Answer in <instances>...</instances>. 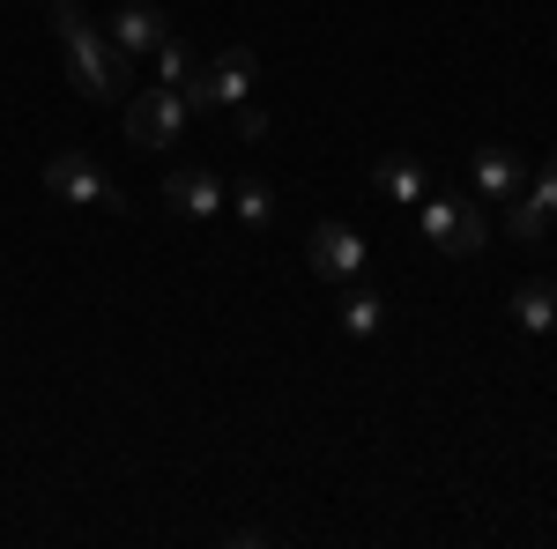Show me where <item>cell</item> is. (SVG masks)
Wrapping results in <instances>:
<instances>
[{
    "label": "cell",
    "mask_w": 557,
    "mask_h": 549,
    "mask_svg": "<svg viewBox=\"0 0 557 549\" xmlns=\"http://www.w3.org/2000/svg\"><path fill=\"white\" fill-rule=\"evenodd\" d=\"M528 194H535V201H543V209L557 215V157H550L543 171H535V178H528Z\"/></svg>",
    "instance_id": "17"
},
{
    "label": "cell",
    "mask_w": 557,
    "mask_h": 549,
    "mask_svg": "<svg viewBox=\"0 0 557 549\" xmlns=\"http://www.w3.org/2000/svg\"><path fill=\"white\" fill-rule=\"evenodd\" d=\"M253 75H260L253 45H223L209 67H194V75L178 83V97H186L194 112H231V104H246V97H253Z\"/></svg>",
    "instance_id": "3"
},
{
    "label": "cell",
    "mask_w": 557,
    "mask_h": 549,
    "mask_svg": "<svg viewBox=\"0 0 557 549\" xmlns=\"http://www.w3.org/2000/svg\"><path fill=\"white\" fill-rule=\"evenodd\" d=\"M513 320L528 335H550L557 327V283H520L513 290Z\"/></svg>",
    "instance_id": "13"
},
{
    "label": "cell",
    "mask_w": 557,
    "mask_h": 549,
    "mask_svg": "<svg viewBox=\"0 0 557 549\" xmlns=\"http://www.w3.org/2000/svg\"><path fill=\"white\" fill-rule=\"evenodd\" d=\"M469 178H475V201H513L520 186H528V164H520L513 149H475Z\"/></svg>",
    "instance_id": "9"
},
{
    "label": "cell",
    "mask_w": 557,
    "mask_h": 549,
    "mask_svg": "<svg viewBox=\"0 0 557 549\" xmlns=\"http://www.w3.org/2000/svg\"><path fill=\"white\" fill-rule=\"evenodd\" d=\"M149 60H157V83H186V75H194V67H201V60H194V52H186V45H178V38H164V45H157V52H149Z\"/></svg>",
    "instance_id": "15"
},
{
    "label": "cell",
    "mask_w": 557,
    "mask_h": 549,
    "mask_svg": "<svg viewBox=\"0 0 557 549\" xmlns=\"http://www.w3.org/2000/svg\"><path fill=\"white\" fill-rule=\"evenodd\" d=\"M164 201H172L178 215H194V223H209V215H223L231 186H223L209 164H178V171H164Z\"/></svg>",
    "instance_id": "7"
},
{
    "label": "cell",
    "mask_w": 557,
    "mask_h": 549,
    "mask_svg": "<svg viewBox=\"0 0 557 549\" xmlns=\"http://www.w3.org/2000/svg\"><path fill=\"white\" fill-rule=\"evenodd\" d=\"M104 38L120 45V52H127V60H149V52H157V45L172 38V15H164V8H157V0H127V8H120V15H112V30H104Z\"/></svg>",
    "instance_id": "8"
},
{
    "label": "cell",
    "mask_w": 557,
    "mask_h": 549,
    "mask_svg": "<svg viewBox=\"0 0 557 549\" xmlns=\"http://www.w3.org/2000/svg\"><path fill=\"white\" fill-rule=\"evenodd\" d=\"M223 209H238L246 230H275V215H283V209H275V186H260V178H238Z\"/></svg>",
    "instance_id": "12"
},
{
    "label": "cell",
    "mask_w": 557,
    "mask_h": 549,
    "mask_svg": "<svg viewBox=\"0 0 557 549\" xmlns=\"http://www.w3.org/2000/svg\"><path fill=\"white\" fill-rule=\"evenodd\" d=\"M52 38H60V52H67V83L83 89L89 104H120V83H127L134 60L89 23L75 0H52Z\"/></svg>",
    "instance_id": "1"
},
{
    "label": "cell",
    "mask_w": 557,
    "mask_h": 549,
    "mask_svg": "<svg viewBox=\"0 0 557 549\" xmlns=\"http://www.w3.org/2000/svg\"><path fill=\"white\" fill-rule=\"evenodd\" d=\"M335 320H343V335H357V341H372L386 327V304L372 290H364V283H343V312H335Z\"/></svg>",
    "instance_id": "10"
},
{
    "label": "cell",
    "mask_w": 557,
    "mask_h": 549,
    "mask_svg": "<svg viewBox=\"0 0 557 549\" xmlns=\"http://www.w3.org/2000/svg\"><path fill=\"white\" fill-rule=\"evenodd\" d=\"M380 194H386V201H409V209H417V201L431 194V171L417 164V157H386V164H380Z\"/></svg>",
    "instance_id": "11"
},
{
    "label": "cell",
    "mask_w": 557,
    "mask_h": 549,
    "mask_svg": "<svg viewBox=\"0 0 557 549\" xmlns=\"http://www.w3.org/2000/svg\"><path fill=\"white\" fill-rule=\"evenodd\" d=\"M45 186L60 194V201H75V209H104V215H127V194L104 178V171L89 164L83 149H60L52 164H45Z\"/></svg>",
    "instance_id": "4"
},
{
    "label": "cell",
    "mask_w": 557,
    "mask_h": 549,
    "mask_svg": "<svg viewBox=\"0 0 557 549\" xmlns=\"http://www.w3.org/2000/svg\"><path fill=\"white\" fill-rule=\"evenodd\" d=\"M417 238H424L438 260H469L483 253L491 223H483V201H461V194H424L417 201Z\"/></svg>",
    "instance_id": "2"
},
{
    "label": "cell",
    "mask_w": 557,
    "mask_h": 549,
    "mask_svg": "<svg viewBox=\"0 0 557 549\" xmlns=\"http://www.w3.org/2000/svg\"><path fill=\"white\" fill-rule=\"evenodd\" d=\"M506 230H513L520 246H535V238H543V230H550V209H543V201H535V194H528V186H520L513 201H506Z\"/></svg>",
    "instance_id": "14"
},
{
    "label": "cell",
    "mask_w": 557,
    "mask_h": 549,
    "mask_svg": "<svg viewBox=\"0 0 557 549\" xmlns=\"http://www.w3.org/2000/svg\"><path fill=\"white\" fill-rule=\"evenodd\" d=\"M305 260H312V275H327V283H364V230L357 223H312V238H305Z\"/></svg>",
    "instance_id": "6"
},
{
    "label": "cell",
    "mask_w": 557,
    "mask_h": 549,
    "mask_svg": "<svg viewBox=\"0 0 557 549\" xmlns=\"http://www.w3.org/2000/svg\"><path fill=\"white\" fill-rule=\"evenodd\" d=\"M231 134H238V141H260V134H268V112H260V104H231Z\"/></svg>",
    "instance_id": "16"
},
{
    "label": "cell",
    "mask_w": 557,
    "mask_h": 549,
    "mask_svg": "<svg viewBox=\"0 0 557 549\" xmlns=\"http://www.w3.org/2000/svg\"><path fill=\"white\" fill-rule=\"evenodd\" d=\"M186 120H194V104H186L172 83H157L127 104V141L134 149H172L178 134H186Z\"/></svg>",
    "instance_id": "5"
}]
</instances>
